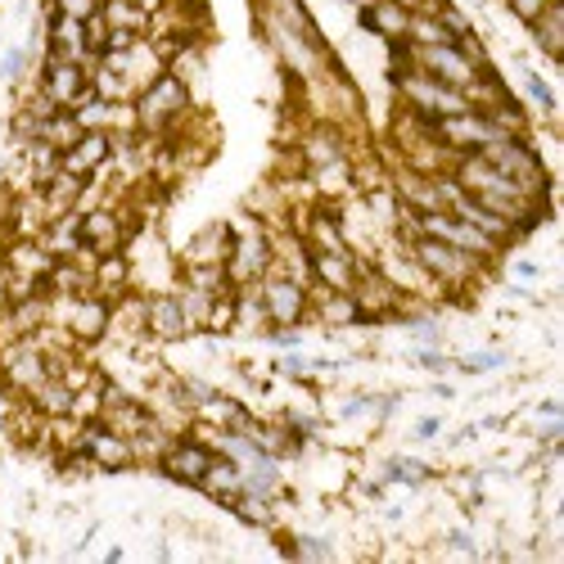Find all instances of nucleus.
Segmentation results:
<instances>
[{"label": "nucleus", "mask_w": 564, "mask_h": 564, "mask_svg": "<svg viewBox=\"0 0 564 564\" xmlns=\"http://www.w3.org/2000/svg\"><path fill=\"white\" fill-rule=\"evenodd\" d=\"M213 460H217V447H208L204 438H172L167 452L159 456V469L185 488H199Z\"/></svg>", "instance_id": "9b49d317"}, {"label": "nucleus", "mask_w": 564, "mask_h": 564, "mask_svg": "<svg viewBox=\"0 0 564 564\" xmlns=\"http://www.w3.org/2000/svg\"><path fill=\"white\" fill-rule=\"evenodd\" d=\"M402 245H406V253L415 258V267L425 271L438 290H447V294L469 290V285L479 280V271L488 267V262H479V258H469V253L443 245V240H430V235H415V240H402Z\"/></svg>", "instance_id": "f03ea898"}, {"label": "nucleus", "mask_w": 564, "mask_h": 564, "mask_svg": "<svg viewBox=\"0 0 564 564\" xmlns=\"http://www.w3.org/2000/svg\"><path fill=\"white\" fill-rule=\"evenodd\" d=\"M438 434V420H420L415 425V438H434Z\"/></svg>", "instance_id": "58836bf2"}, {"label": "nucleus", "mask_w": 564, "mask_h": 564, "mask_svg": "<svg viewBox=\"0 0 564 564\" xmlns=\"http://www.w3.org/2000/svg\"><path fill=\"white\" fill-rule=\"evenodd\" d=\"M411 14L415 10H402V6H393V0H366L361 6V28L375 32V36H384L389 45H402L406 32H411Z\"/></svg>", "instance_id": "aec40b11"}, {"label": "nucleus", "mask_w": 564, "mask_h": 564, "mask_svg": "<svg viewBox=\"0 0 564 564\" xmlns=\"http://www.w3.org/2000/svg\"><path fill=\"white\" fill-rule=\"evenodd\" d=\"M51 59H73V64H86V68H96V55H90V45H86V19H64L55 14L51 19Z\"/></svg>", "instance_id": "6ab92c4d"}, {"label": "nucleus", "mask_w": 564, "mask_h": 564, "mask_svg": "<svg viewBox=\"0 0 564 564\" xmlns=\"http://www.w3.org/2000/svg\"><path fill=\"white\" fill-rule=\"evenodd\" d=\"M406 64L438 77V82H447V86H456V90H465L469 82L479 77V64L469 59L456 41H438V45H411L406 41Z\"/></svg>", "instance_id": "0eeeda50"}, {"label": "nucleus", "mask_w": 564, "mask_h": 564, "mask_svg": "<svg viewBox=\"0 0 564 564\" xmlns=\"http://www.w3.org/2000/svg\"><path fill=\"white\" fill-rule=\"evenodd\" d=\"M45 380H51V352L36 348L32 335L0 348V384H10L14 393L28 398V393H32L36 384H45Z\"/></svg>", "instance_id": "6e6552de"}, {"label": "nucleus", "mask_w": 564, "mask_h": 564, "mask_svg": "<svg viewBox=\"0 0 564 564\" xmlns=\"http://www.w3.org/2000/svg\"><path fill=\"white\" fill-rule=\"evenodd\" d=\"M145 335L159 339V344H176V339H185V335H195L191 321H185V312H181V299H176V294H154V299H145Z\"/></svg>", "instance_id": "a211bd4d"}, {"label": "nucleus", "mask_w": 564, "mask_h": 564, "mask_svg": "<svg viewBox=\"0 0 564 564\" xmlns=\"http://www.w3.org/2000/svg\"><path fill=\"white\" fill-rule=\"evenodd\" d=\"M479 159H484V163H492L501 176L520 181L529 195L551 199V176H546L542 159H538V154L524 145V135H501V140H492L488 150H479Z\"/></svg>", "instance_id": "20e7f679"}, {"label": "nucleus", "mask_w": 564, "mask_h": 564, "mask_svg": "<svg viewBox=\"0 0 564 564\" xmlns=\"http://www.w3.org/2000/svg\"><path fill=\"white\" fill-rule=\"evenodd\" d=\"M524 86H529V96H533V105H538L542 113H555V96H551V86H546L538 73L524 68Z\"/></svg>", "instance_id": "2f4dec72"}, {"label": "nucleus", "mask_w": 564, "mask_h": 564, "mask_svg": "<svg viewBox=\"0 0 564 564\" xmlns=\"http://www.w3.org/2000/svg\"><path fill=\"white\" fill-rule=\"evenodd\" d=\"M393 86H398V96H402V109L430 118V122L469 109V100L460 96L456 86H447V82H438V77H430V73H420V68H411V64L393 68Z\"/></svg>", "instance_id": "7ed1b4c3"}, {"label": "nucleus", "mask_w": 564, "mask_h": 564, "mask_svg": "<svg viewBox=\"0 0 564 564\" xmlns=\"http://www.w3.org/2000/svg\"><path fill=\"white\" fill-rule=\"evenodd\" d=\"M415 366H430V370H447V357H443V352H415Z\"/></svg>", "instance_id": "e433bc0d"}, {"label": "nucleus", "mask_w": 564, "mask_h": 564, "mask_svg": "<svg viewBox=\"0 0 564 564\" xmlns=\"http://www.w3.org/2000/svg\"><path fill=\"white\" fill-rule=\"evenodd\" d=\"M501 361H506L501 352H479V357H465L460 370H492V366H501Z\"/></svg>", "instance_id": "c9c22d12"}, {"label": "nucleus", "mask_w": 564, "mask_h": 564, "mask_svg": "<svg viewBox=\"0 0 564 564\" xmlns=\"http://www.w3.org/2000/svg\"><path fill=\"white\" fill-rule=\"evenodd\" d=\"M393 6H402V10H425L430 0H393Z\"/></svg>", "instance_id": "ea45409f"}, {"label": "nucleus", "mask_w": 564, "mask_h": 564, "mask_svg": "<svg viewBox=\"0 0 564 564\" xmlns=\"http://www.w3.org/2000/svg\"><path fill=\"white\" fill-rule=\"evenodd\" d=\"M258 303L267 312L271 330H294V325H303L307 312H312V285H299V280H290V275L267 271L258 280Z\"/></svg>", "instance_id": "423d86ee"}, {"label": "nucleus", "mask_w": 564, "mask_h": 564, "mask_svg": "<svg viewBox=\"0 0 564 564\" xmlns=\"http://www.w3.org/2000/svg\"><path fill=\"white\" fill-rule=\"evenodd\" d=\"M226 253H230V226L217 221V226L195 235V245L185 249V267H213V262L226 267Z\"/></svg>", "instance_id": "b1692460"}, {"label": "nucleus", "mask_w": 564, "mask_h": 564, "mask_svg": "<svg viewBox=\"0 0 564 564\" xmlns=\"http://www.w3.org/2000/svg\"><path fill=\"white\" fill-rule=\"evenodd\" d=\"M434 135L443 140L452 154H479V150L492 145V140H501L497 122H492L488 113H479V109H465V113L438 118V122H434Z\"/></svg>", "instance_id": "9d476101"}, {"label": "nucleus", "mask_w": 564, "mask_h": 564, "mask_svg": "<svg viewBox=\"0 0 564 564\" xmlns=\"http://www.w3.org/2000/svg\"><path fill=\"white\" fill-rule=\"evenodd\" d=\"M86 45H90V55H96V64H100L105 45H109V23H105V14H90V19H86Z\"/></svg>", "instance_id": "7c9ffc66"}, {"label": "nucleus", "mask_w": 564, "mask_h": 564, "mask_svg": "<svg viewBox=\"0 0 564 564\" xmlns=\"http://www.w3.org/2000/svg\"><path fill=\"white\" fill-rule=\"evenodd\" d=\"M299 560H330V546H325V542H312V538H303V542H294L290 546Z\"/></svg>", "instance_id": "f704fd0d"}, {"label": "nucleus", "mask_w": 564, "mask_h": 564, "mask_svg": "<svg viewBox=\"0 0 564 564\" xmlns=\"http://www.w3.org/2000/svg\"><path fill=\"white\" fill-rule=\"evenodd\" d=\"M312 312L325 321V325H361V307L352 294H335V290H321V299L312 303Z\"/></svg>", "instance_id": "393cba45"}, {"label": "nucleus", "mask_w": 564, "mask_h": 564, "mask_svg": "<svg viewBox=\"0 0 564 564\" xmlns=\"http://www.w3.org/2000/svg\"><path fill=\"white\" fill-rule=\"evenodd\" d=\"M77 135H82V122H77V118L68 113V109H55L51 118L41 122V131H36V140H45V145H55L59 154H64V150L73 145Z\"/></svg>", "instance_id": "bb28decb"}, {"label": "nucleus", "mask_w": 564, "mask_h": 564, "mask_svg": "<svg viewBox=\"0 0 564 564\" xmlns=\"http://www.w3.org/2000/svg\"><path fill=\"white\" fill-rule=\"evenodd\" d=\"M551 6H560V0H510V10L520 14L524 23H533V19H538L542 10H551Z\"/></svg>", "instance_id": "72a5a7b5"}, {"label": "nucleus", "mask_w": 564, "mask_h": 564, "mask_svg": "<svg viewBox=\"0 0 564 564\" xmlns=\"http://www.w3.org/2000/svg\"><path fill=\"white\" fill-rule=\"evenodd\" d=\"M90 294H100L109 303H118L122 294H131V262L122 253L96 258V267H90Z\"/></svg>", "instance_id": "4be33fe9"}, {"label": "nucleus", "mask_w": 564, "mask_h": 564, "mask_svg": "<svg viewBox=\"0 0 564 564\" xmlns=\"http://www.w3.org/2000/svg\"><path fill=\"white\" fill-rule=\"evenodd\" d=\"M529 32H533L538 51H542L546 59L564 64V0H560V6H551V10H542V14L529 23Z\"/></svg>", "instance_id": "5701e85b"}, {"label": "nucleus", "mask_w": 564, "mask_h": 564, "mask_svg": "<svg viewBox=\"0 0 564 564\" xmlns=\"http://www.w3.org/2000/svg\"><path fill=\"white\" fill-rule=\"evenodd\" d=\"M384 479H402V484H425L430 479V465H420V460H393L384 469Z\"/></svg>", "instance_id": "c756f323"}, {"label": "nucleus", "mask_w": 564, "mask_h": 564, "mask_svg": "<svg viewBox=\"0 0 564 564\" xmlns=\"http://www.w3.org/2000/svg\"><path fill=\"white\" fill-rule=\"evenodd\" d=\"M204 330H208V335H226V330H235V290H226V294L213 299Z\"/></svg>", "instance_id": "c85d7f7f"}, {"label": "nucleus", "mask_w": 564, "mask_h": 564, "mask_svg": "<svg viewBox=\"0 0 564 564\" xmlns=\"http://www.w3.org/2000/svg\"><path fill=\"white\" fill-rule=\"evenodd\" d=\"M181 312H185V321H191V330H204V321H208V307H213V299L217 294H208V290H195V285H181Z\"/></svg>", "instance_id": "cd10ccee"}, {"label": "nucleus", "mask_w": 564, "mask_h": 564, "mask_svg": "<svg viewBox=\"0 0 564 564\" xmlns=\"http://www.w3.org/2000/svg\"><path fill=\"white\" fill-rule=\"evenodd\" d=\"M127 217L118 208H82V245L105 258V253H122L127 245Z\"/></svg>", "instance_id": "4468645a"}, {"label": "nucleus", "mask_w": 564, "mask_h": 564, "mask_svg": "<svg viewBox=\"0 0 564 564\" xmlns=\"http://www.w3.org/2000/svg\"><path fill=\"white\" fill-rule=\"evenodd\" d=\"M452 213H456V217H465V221H469V226H475V230H484V235H488V240H497L501 249H510V245H514V240H520V235H524L520 226H510L506 217H497V213H492V208H484L479 199H469L465 191L456 195Z\"/></svg>", "instance_id": "412c9836"}, {"label": "nucleus", "mask_w": 564, "mask_h": 564, "mask_svg": "<svg viewBox=\"0 0 564 564\" xmlns=\"http://www.w3.org/2000/svg\"><path fill=\"white\" fill-rule=\"evenodd\" d=\"M131 109H135V131L140 135H167L185 113H191V86L163 68L150 86L135 90Z\"/></svg>", "instance_id": "f257e3e1"}, {"label": "nucleus", "mask_w": 564, "mask_h": 564, "mask_svg": "<svg viewBox=\"0 0 564 564\" xmlns=\"http://www.w3.org/2000/svg\"><path fill=\"white\" fill-rule=\"evenodd\" d=\"M109 159H113V135L109 131H82L73 145L59 154V167L82 176V181H90V176H100L109 167Z\"/></svg>", "instance_id": "2eb2a0df"}, {"label": "nucleus", "mask_w": 564, "mask_h": 564, "mask_svg": "<svg viewBox=\"0 0 564 564\" xmlns=\"http://www.w3.org/2000/svg\"><path fill=\"white\" fill-rule=\"evenodd\" d=\"M68 312H64V325L77 344H100L109 335V321H113V303L100 299V294H77V299H64Z\"/></svg>", "instance_id": "f8f14e48"}, {"label": "nucleus", "mask_w": 564, "mask_h": 564, "mask_svg": "<svg viewBox=\"0 0 564 564\" xmlns=\"http://www.w3.org/2000/svg\"><path fill=\"white\" fill-rule=\"evenodd\" d=\"M51 6L64 19H90V14H100V0H51Z\"/></svg>", "instance_id": "473e14b6"}, {"label": "nucleus", "mask_w": 564, "mask_h": 564, "mask_svg": "<svg viewBox=\"0 0 564 564\" xmlns=\"http://www.w3.org/2000/svg\"><path fill=\"white\" fill-rule=\"evenodd\" d=\"M100 425H109V430H113V434H122V438H135V434H145V430L154 425V411H150V406H140L135 398H127L122 389L105 384Z\"/></svg>", "instance_id": "f3484780"}, {"label": "nucleus", "mask_w": 564, "mask_h": 564, "mask_svg": "<svg viewBox=\"0 0 564 564\" xmlns=\"http://www.w3.org/2000/svg\"><path fill=\"white\" fill-rule=\"evenodd\" d=\"M77 452H86L96 469H131V465H135V447H131V438L113 434L109 425H100V420H90V425L82 430Z\"/></svg>", "instance_id": "ddd939ff"}, {"label": "nucleus", "mask_w": 564, "mask_h": 564, "mask_svg": "<svg viewBox=\"0 0 564 564\" xmlns=\"http://www.w3.org/2000/svg\"><path fill=\"white\" fill-rule=\"evenodd\" d=\"M41 96L51 100L55 109H77L90 100V68L86 64H73V59H51L45 55V68H41Z\"/></svg>", "instance_id": "1a4fd4ad"}, {"label": "nucleus", "mask_w": 564, "mask_h": 564, "mask_svg": "<svg viewBox=\"0 0 564 564\" xmlns=\"http://www.w3.org/2000/svg\"><path fill=\"white\" fill-rule=\"evenodd\" d=\"M271 271V230L262 221H249L240 230H230V253H226V275L235 290L258 285Z\"/></svg>", "instance_id": "39448f33"}, {"label": "nucleus", "mask_w": 564, "mask_h": 564, "mask_svg": "<svg viewBox=\"0 0 564 564\" xmlns=\"http://www.w3.org/2000/svg\"><path fill=\"white\" fill-rule=\"evenodd\" d=\"M19 73H23V51H10V55H6V77L14 82Z\"/></svg>", "instance_id": "4c0bfd02"}, {"label": "nucleus", "mask_w": 564, "mask_h": 564, "mask_svg": "<svg viewBox=\"0 0 564 564\" xmlns=\"http://www.w3.org/2000/svg\"><path fill=\"white\" fill-rule=\"evenodd\" d=\"M357 275H361V258L352 249H335V253L312 249V285L335 290V294H352Z\"/></svg>", "instance_id": "dca6fc26"}, {"label": "nucleus", "mask_w": 564, "mask_h": 564, "mask_svg": "<svg viewBox=\"0 0 564 564\" xmlns=\"http://www.w3.org/2000/svg\"><path fill=\"white\" fill-rule=\"evenodd\" d=\"M28 402H32L41 415H68V406H73V389L59 380V375H51V380L36 384V389L28 393Z\"/></svg>", "instance_id": "a878e982"}]
</instances>
